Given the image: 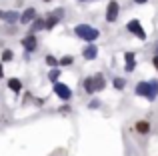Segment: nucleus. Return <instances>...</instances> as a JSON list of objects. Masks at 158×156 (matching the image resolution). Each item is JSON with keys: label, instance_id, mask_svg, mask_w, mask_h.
Here are the masks:
<instances>
[{"label": "nucleus", "instance_id": "nucleus-1", "mask_svg": "<svg viewBox=\"0 0 158 156\" xmlns=\"http://www.w3.org/2000/svg\"><path fill=\"white\" fill-rule=\"evenodd\" d=\"M74 34H76L78 38L86 40V42H94V40L100 36V32H98L96 28H92L90 24H78V26L74 28Z\"/></svg>", "mask_w": 158, "mask_h": 156}, {"label": "nucleus", "instance_id": "nucleus-2", "mask_svg": "<svg viewBox=\"0 0 158 156\" xmlns=\"http://www.w3.org/2000/svg\"><path fill=\"white\" fill-rule=\"evenodd\" d=\"M104 86H106V80H104V76H102V74H92L90 78H86V80H84V90L88 94L98 92V90H104Z\"/></svg>", "mask_w": 158, "mask_h": 156}, {"label": "nucleus", "instance_id": "nucleus-3", "mask_svg": "<svg viewBox=\"0 0 158 156\" xmlns=\"http://www.w3.org/2000/svg\"><path fill=\"white\" fill-rule=\"evenodd\" d=\"M136 94H138V96H144L146 100H154L156 98V90L152 88L150 82H138V84H136Z\"/></svg>", "mask_w": 158, "mask_h": 156}, {"label": "nucleus", "instance_id": "nucleus-4", "mask_svg": "<svg viewBox=\"0 0 158 156\" xmlns=\"http://www.w3.org/2000/svg\"><path fill=\"white\" fill-rule=\"evenodd\" d=\"M62 16H64V10H62V8H56L52 14H48L46 18H44V28H46V30H52V28L58 24V20H60Z\"/></svg>", "mask_w": 158, "mask_h": 156}, {"label": "nucleus", "instance_id": "nucleus-5", "mask_svg": "<svg viewBox=\"0 0 158 156\" xmlns=\"http://www.w3.org/2000/svg\"><path fill=\"white\" fill-rule=\"evenodd\" d=\"M126 28H128V32H132V34L136 36V38L146 40V32H144V28H142V24H140V20H130Z\"/></svg>", "mask_w": 158, "mask_h": 156}, {"label": "nucleus", "instance_id": "nucleus-6", "mask_svg": "<svg viewBox=\"0 0 158 156\" xmlns=\"http://www.w3.org/2000/svg\"><path fill=\"white\" fill-rule=\"evenodd\" d=\"M54 94L58 98H62V100H70L72 98V90L66 84H62V82H54Z\"/></svg>", "mask_w": 158, "mask_h": 156}, {"label": "nucleus", "instance_id": "nucleus-7", "mask_svg": "<svg viewBox=\"0 0 158 156\" xmlns=\"http://www.w3.org/2000/svg\"><path fill=\"white\" fill-rule=\"evenodd\" d=\"M118 12H120V4L116 2V0H110L108 6H106V20H108V22H116Z\"/></svg>", "mask_w": 158, "mask_h": 156}, {"label": "nucleus", "instance_id": "nucleus-8", "mask_svg": "<svg viewBox=\"0 0 158 156\" xmlns=\"http://www.w3.org/2000/svg\"><path fill=\"white\" fill-rule=\"evenodd\" d=\"M34 18H36V8L30 6V8H26V10L20 14V20H18V22H20V24H30Z\"/></svg>", "mask_w": 158, "mask_h": 156}, {"label": "nucleus", "instance_id": "nucleus-9", "mask_svg": "<svg viewBox=\"0 0 158 156\" xmlns=\"http://www.w3.org/2000/svg\"><path fill=\"white\" fill-rule=\"evenodd\" d=\"M82 56H84L86 60H94V58L98 56V48H96V44H92V42H90L88 46H86L84 50H82Z\"/></svg>", "mask_w": 158, "mask_h": 156}, {"label": "nucleus", "instance_id": "nucleus-10", "mask_svg": "<svg viewBox=\"0 0 158 156\" xmlns=\"http://www.w3.org/2000/svg\"><path fill=\"white\" fill-rule=\"evenodd\" d=\"M2 20H6L8 24H14V22H18V20H20V14H18V10H6V12H2Z\"/></svg>", "mask_w": 158, "mask_h": 156}, {"label": "nucleus", "instance_id": "nucleus-11", "mask_svg": "<svg viewBox=\"0 0 158 156\" xmlns=\"http://www.w3.org/2000/svg\"><path fill=\"white\" fill-rule=\"evenodd\" d=\"M22 46L26 48L28 52L36 50V38H34V34H28V36H24V38H22Z\"/></svg>", "mask_w": 158, "mask_h": 156}, {"label": "nucleus", "instance_id": "nucleus-12", "mask_svg": "<svg viewBox=\"0 0 158 156\" xmlns=\"http://www.w3.org/2000/svg\"><path fill=\"white\" fill-rule=\"evenodd\" d=\"M124 58H126V72H132L134 70V54H132V52H126Z\"/></svg>", "mask_w": 158, "mask_h": 156}, {"label": "nucleus", "instance_id": "nucleus-13", "mask_svg": "<svg viewBox=\"0 0 158 156\" xmlns=\"http://www.w3.org/2000/svg\"><path fill=\"white\" fill-rule=\"evenodd\" d=\"M8 88H10L12 92H18V90L22 88V82H20L18 78H10V80H8Z\"/></svg>", "mask_w": 158, "mask_h": 156}, {"label": "nucleus", "instance_id": "nucleus-14", "mask_svg": "<svg viewBox=\"0 0 158 156\" xmlns=\"http://www.w3.org/2000/svg\"><path fill=\"white\" fill-rule=\"evenodd\" d=\"M32 30H44V18H38V16H36L34 20H32Z\"/></svg>", "mask_w": 158, "mask_h": 156}, {"label": "nucleus", "instance_id": "nucleus-15", "mask_svg": "<svg viewBox=\"0 0 158 156\" xmlns=\"http://www.w3.org/2000/svg\"><path fill=\"white\" fill-rule=\"evenodd\" d=\"M136 130H138V132H140V134H146V132H148V130H150V124H148V122H146V120H140V122H138V124H136Z\"/></svg>", "mask_w": 158, "mask_h": 156}, {"label": "nucleus", "instance_id": "nucleus-16", "mask_svg": "<svg viewBox=\"0 0 158 156\" xmlns=\"http://www.w3.org/2000/svg\"><path fill=\"white\" fill-rule=\"evenodd\" d=\"M48 78H50L52 82H58V78H60V68H58V66L50 68V72H48Z\"/></svg>", "mask_w": 158, "mask_h": 156}, {"label": "nucleus", "instance_id": "nucleus-17", "mask_svg": "<svg viewBox=\"0 0 158 156\" xmlns=\"http://www.w3.org/2000/svg\"><path fill=\"white\" fill-rule=\"evenodd\" d=\"M112 84H114L116 90H122L124 86H126V80H124V78H114V82H112Z\"/></svg>", "mask_w": 158, "mask_h": 156}, {"label": "nucleus", "instance_id": "nucleus-18", "mask_svg": "<svg viewBox=\"0 0 158 156\" xmlns=\"http://www.w3.org/2000/svg\"><path fill=\"white\" fill-rule=\"evenodd\" d=\"M12 58H14V52H12V50H4L2 52V60H4V62H10Z\"/></svg>", "mask_w": 158, "mask_h": 156}, {"label": "nucleus", "instance_id": "nucleus-19", "mask_svg": "<svg viewBox=\"0 0 158 156\" xmlns=\"http://www.w3.org/2000/svg\"><path fill=\"white\" fill-rule=\"evenodd\" d=\"M58 64H60V66H70V64H72V56H64V58H60Z\"/></svg>", "mask_w": 158, "mask_h": 156}, {"label": "nucleus", "instance_id": "nucleus-20", "mask_svg": "<svg viewBox=\"0 0 158 156\" xmlns=\"http://www.w3.org/2000/svg\"><path fill=\"white\" fill-rule=\"evenodd\" d=\"M46 64H48L50 68H54V66H58V60L54 58V56H46Z\"/></svg>", "mask_w": 158, "mask_h": 156}, {"label": "nucleus", "instance_id": "nucleus-21", "mask_svg": "<svg viewBox=\"0 0 158 156\" xmlns=\"http://www.w3.org/2000/svg\"><path fill=\"white\" fill-rule=\"evenodd\" d=\"M88 106H90V108H98V106H100V102H98V100H92Z\"/></svg>", "mask_w": 158, "mask_h": 156}, {"label": "nucleus", "instance_id": "nucleus-22", "mask_svg": "<svg viewBox=\"0 0 158 156\" xmlns=\"http://www.w3.org/2000/svg\"><path fill=\"white\" fill-rule=\"evenodd\" d=\"M150 84H152V88H154L156 94H158V80H150Z\"/></svg>", "mask_w": 158, "mask_h": 156}, {"label": "nucleus", "instance_id": "nucleus-23", "mask_svg": "<svg viewBox=\"0 0 158 156\" xmlns=\"http://www.w3.org/2000/svg\"><path fill=\"white\" fill-rule=\"evenodd\" d=\"M152 64H154V68L158 70V54H154V58H152Z\"/></svg>", "mask_w": 158, "mask_h": 156}, {"label": "nucleus", "instance_id": "nucleus-24", "mask_svg": "<svg viewBox=\"0 0 158 156\" xmlns=\"http://www.w3.org/2000/svg\"><path fill=\"white\" fill-rule=\"evenodd\" d=\"M2 76H4V68H2V64H0V80H2Z\"/></svg>", "mask_w": 158, "mask_h": 156}, {"label": "nucleus", "instance_id": "nucleus-25", "mask_svg": "<svg viewBox=\"0 0 158 156\" xmlns=\"http://www.w3.org/2000/svg\"><path fill=\"white\" fill-rule=\"evenodd\" d=\"M134 2H136V4H146L148 0H134Z\"/></svg>", "mask_w": 158, "mask_h": 156}, {"label": "nucleus", "instance_id": "nucleus-26", "mask_svg": "<svg viewBox=\"0 0 158 156\" xmlns=\"http://www.w3.org/2000/svg\"><path fill=\"white\" fill-rule=\"evenodd\" d=\"M156 54H158V42H156Z\"/></svg>", "mask_w": 158, "mask_h": 156}, {"label": "nucleus", "instance_id": "nucleus-27", "mask_svg": "<svg viewBox=\"0 0 158 156\" xmlns=\"http://www.w3.org/2000/svg\"><path fill=\"white\" fill-rule=\"evenodd\" d=\"M2 12H4V10H0V18H2Z\"/></svg>", "mask_w": 158, "mask_h": 156}, {"label": "nucleus", "instance_id": "nucleus-28", "mask_svg": "<svg viewBox=\"0 0 158 156\" xmlns=\"http://www.w3.org/2000/svg\"><path fill=\"white\" fill-rule=\"evenodd\" d=\"M44 2H50V0H44Z\"/></svg>", "mask_w": 158, "mask_h": 156}, {"label": "nucleus", "instance_id": "nucleus-29", "mask_svg": "<svg viewBox=\"0 0 158 156\" xmlns=\"http://www.w3.org/2000/svg\"><path fill=\"white\" fill-rule=\"evenodd\" d=\"M80 2H86V0H80Z\"/></svg>", "mask_w": 158, "mask_h": 156}]
</instances>
